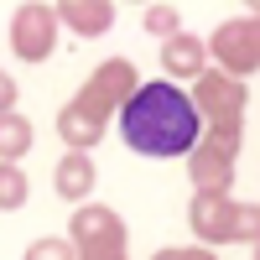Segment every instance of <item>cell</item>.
<instances>
[{
  "label": "cell",
  "instance_id": "obj_18",
  "mask_svg": "<svg viewBox=\"0 0 260 260\" xmlns=\"http://www.w3.org/2000/svg\"><path fill=\"white\" fill-rule=\"evenodd\" d=\"M78 260H130L125 245H94V250H73Z\"/></svg>",
  "mask_w": 260,
  "mask_h": 260
},
{
  "label": "cell",
  "instance_id": "obj_14",
  "mask_svg": "<svg viewBox=\"0 0 260 260\" xmlns=\"http://www.w3.org/2000/svg\"><path fill=\"white\" fill-rule=\"evenodd\" d=\"M26 192H31L26 172H21V167H11V161H0V208H6V213H16L21 203H26Z\"/></svg>",
  "mask_w": 260,
  "mask_h": 260
},
{
  "label": "cell",
  "instance_id": "obj_8",
  "mask_svg": "<svg viewBox=\"0 0 260 260\" xmlns=\"http://www.w3.org/2000/svg\"><path fill=\"white\" fill-rule=\"evenodd\" d=\"M68 245L73 250H94V245H125V219L104 203H78L68 219Z\"/></svg>",
  "mask_w": 260,
  "mask_h": 260
},
{
  "label": "cell",
  "instance_id": "obj_4",
  "mask_svg": "<svg viewBox=\"0 0 260 260\" xmlns=\"http://www.w3.org/2000/svg\"><path fill=\"white\" fill-rule=\"evenodd\" d=\"M136 89H141L136 62H130V57H104L99 68L89 73V83H83L73 99L83 104V110H94L99 120H115V115H120V104L136 94Z\"/></svg>",
  "mask_w": 260,
  "mask_h": 260
},
{
  "label": "cell",
  "instance_id": "obj_12",
  "mask_svg": "<svg viewBox=\"0 0 260 260\" xmlns=\"http://www.w3.org/2000/svg\"><path fill=\"white\" fill-rule=\"evenodd\" d=\"M203 68H208V47H203V37L177 31V37L161 42V73H167V78H198Z\"/></svg>",
  "mask_w": 260,
  "mask_h": 260
},
{
  "label": "cell",
  "instance_id": "obj_13",
  "mask_svg": "<svg viewBox=\"0 0 260 260\" xmlns=\"http://www.w3.org/2000/svg\"><path fill=\"white\" fill-rule=\"evenodd\" d=\"M26 151H31V120L16 115V110H6V115H0V161L16 167Z\"/></svg>",
  "mask_w": 260,
  "mask_h": 260
},
{
  "label": "cell",
  "instance_id": "obj_10",
  "mask_svg": "<svg viewBox=\"0 0 260 260\" xmlns=\"http://www.w3.org/2000/svg\"><path fill=\"white\" fill-rule=\"evenodd\" d=\"M52 16H57V26H68L78 37H104L115 26V6L110 0H57Z\"/></svg>",
  "mask_w": 260,
  "mask_h": 260
},
{
  "label": "cell",
  "instance_id": "obj_15",
  "mask_svg": "<svg viewBox=\"0 0 260 260\" xmlns=\"http://www.w3.org/2000/svg\"><path fill=\"white\" fill-rule=\"evenodd\" d=\"M26 260H78L68 240H57V234H42V240L26 245Z\"/></svg>",
  "mask_w": 260,
  "mask_h": 260
},
{
  "label": "cell",
  "instance_id": "obj_2",
  "mask_svg": "<svg viewBox=\"0 0 260 260\" xmlns=\"http://www.w3.org/2000/svg\"><path fill=\"white\" fill-rule=\"evenodd\" d=\"M187 224H192L203 250L208 245H255L260 240V208L255 203H234L229 192H192Z\"/></svg>",
  "mask_w": 260,
  "mask_h": 260
},
{
  "label": "cell",
  "instance_id": "obj_9",
  "mask_svg": "<svg viewBox=\"0 0 260 260\" xmlns=\"http://www.w3.org/2000/svg\"><path fill=\"white\" fill-rule=\"evenodd\" d=\"M104 130H110V120H99L94 110H83L78 99H68L57 110V136L68 141V151H83V156H89V151L104 141Z\"/></svg>",
  "mask_w": 260,
  "mask_h": 260
},
{
  "label": "cell",
  "instance_id": "obj_11",
  "mask_svg": "<svg viewBox=\"0 0 260 260\" xmlns=\"http://www.w3.org/2000/svg\"><path fill=\"white\" fill-rule=\"evenodd\" d=\"M94 182H99V167H94V156H83V151H68V156L52 167V187H57V198H68V203H89Z\"/></svg>",
  "mask_w": 260,
  "mask_h": 260
},
{
  "label": "cell",
  "instance_id": "obj_16",
  "mask_svg": "<svg viewBox=\"0 0 260 260\" xmlns=\"http://www.w3.org/2000/svg\"><path fill=\"white\" fill-rule=\"evenodd\" d=\"M146 31L167 42V37H177V31H182V16L172 11V6H151V11H146Z\"/></svg>",
  "mask_w": 260,
  "mask_h": 260
},
{
  "label": "cell",
  "instance_id": "obj_3",
  "mask_svg": "<svg viewBox=\"0 0 260 260\" xmlns=\"http://www.w3.org/2000/svg\"><path fill=\"white\" fill-rule=\"evenodd\" d=\"M240 141H245V120L203 125L198 146L187 151V177H192V192H229V187H234Z\"/></svg>",
  "mask_w": 260,
  "mask_h": 260
},
{
  "label": "cell",
  "instance_id": "obj_6",
  "mask_svg": "<svg viewBox=\"0 0 260 260\" xmlns=\"http://www.w3.org/2000/svg\"><path fill=\"white\" fill-rule=\"evenodd\" d=\"M192 115H198L203 125H224V120H245V104H250V89L240 78H229L219 68H203L198 78H192Z\"/></svg>",
  "mask_w": 260,
  "mask_h": 260
},
{
  "label": "cell",
  "instance_id": "obj_7",
  "mask_svg": "<svg viewBox=\"0 0 260 260\" xmlns=\"http://www.w3.org/2000/svg\"><path fill=\"white\" fill-rule=\"evenodd\" d=\"M57 16L52 6H42V0H26V6H16L11 16V52L21 62H47L57 52Z\"/></svg>",
  "mask_w": 260,
  "mask_h": 260
},
{
  "label": "cell",
  "instance_id": "obj_1",
  "mask_svg": "<svg viewBox=\"0 0 260 260\" xmlns=\"http://www.w3.org/2000/svg\"><path fill=\"white\" fill-rule=\"evenodd\" d=\"M120 136L136 156H187L203 136V120L192 115L187 94L177 83H141L136 94L120 104Z\"/></svg>",
  "mask_w": 260,
  "mask_h": 260
},
{
  "label": "cell",
  "instance_id": "obj_5",
  "mask_svg": "<svg viewBox=\"0 0 260 260\" xmlns=\"http://www.w3.org/2000/svg\"><path fill=\"white\" fill-rule=\"evenodd\" d=\"M203 47L219 57V73L229 78H250L260 68V21L255 16H234V21H219V31H213Z\"/></svg>",
  "mask_w": 260,
  "mask_h": 260
},
{
  "label": "cell",
  "instance_id": "obj_17",
  "mask_svg": "<svg viewBox=\"0 0 260 260\" xmlns=\"http://www.w3.org/2000/svg\"><path fill=\"white\" fill-rule=\"evenodd\" d=\"M151 260H219V255L203 250V245H167V250H156Z\"/></svg>",
  "mask_w": 260,
  "mask_h": 260
},
{
  "label": "cell",
  "instance_id": "obj_19",
  "mask_svg": "<svg viewBox=\"0 0 260 260\" xmlns=\"http://www.w3.org/2000/svg\"><path fill=\"white\" fill-rule=\"evenodd\" d=\"M16 94H21V89H16V78L0 68V115H6V110H16Z\"/></svg>",
  "mask_w": 260,
  "mask_h": 260
}]
</instances>
